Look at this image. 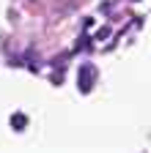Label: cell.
Segmentation results:
<instances>
[{
  "instance_id": "obj_1",
  "label": "cell",
  "mask_w": 151,
  "mask_h": 153,
  "mask_svg": "<svg viewBox=\"0 0 151 153\" xmlns=\"http://www.w3.org/2000/svg\"><path fill=\"white\" fill-rule=\"evenodd\" d=\"M93 85H96V66H93V63H80V71H77V90H80V93H91Z\"/></svg>"
},
{
  "instance_id": "obj_2",
  "label": "cell",
  "mask_w": 151,
  "mask_h": 153,
  "mask_svg": "<svg viewBox=\"0 0 151 153\" xmlns=\"http://www.w3.org/2000/svg\"><path fill=\"white\" fill-rule=\"evenodd\" d=\"M25 126H28V115L14 112V115H11V128H14V131H25Z\"/></svg>"
},
{
  "instance_id": "obj_3",
  "label": "cell",
  "mask_w": 151,
  "mask_h": 153,
  "mask_svg": "<svg viewBox=\"0 0 151 153\" xmlns=\"http://www.w3.org/2000/svg\"><path fill=\"white\" fill-rule=\"evenodd\" d=\"M107 36H110V30H107V27H102V30L96 33V38H99V41H102V38H107Z\"/></svg>"
}]
</instances>
